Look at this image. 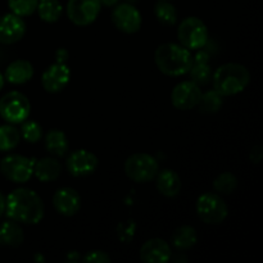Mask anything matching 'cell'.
Wrapping results in <instances>:
<instances>
[{"mask_svg": "<svg viewBox=\"0 0 263 263\" xmlns=\"http://www.w3.org/2000/svg\"><path fill=\"white\" fill-rule=\"evenodd\" d=\"M44 203L31 189H15L5 198L4 213L8 218L26 225H36L44 217Z\"/></svg>", "mask_w": 263, "mask_h": 263, "instance_id": "6da1fadb", "label": "cell"}, {"mask_svg": "<svg viewBox=\"0 0 263 263\" xmlns=\"http://www.w3.org/2000/svg\"><path fill=\"white\" fill-rule=\"evenodd\" d=\"M154 61L159 71L167 76L189 73L193 66V57L189 49L174 43L159 45L154 53Z\"/></svg>", "mask_w": 263, "mask_h": 263, "instance_id": "7a4b0ae2", "label": "cell"}, {"mask_svg": "<svg viewBox=\"0 0 263 263\" xmlns=\"http://www.w3.org/2000/svg\"><path fill=\"white\" fill-rule=\"evenodd\" d=\"M251 73L246 66L239 63H226L218 67L212 74L213 87L222 97L239 94L249 84Z\"/></svg>", "mask_w": 263, "mask_h": 263, "instance_id": "3957f363", "label": "cell"}, {"mask_svg": "<svg viewBox=\"0 0 263 263\" xmlns=\"http://www.w3.org/2000/svg\"><path fill=\"white\" fill-rule=\"evenodd\" d=\"M55 55V62L50 64L41 76V85H43L44 90L51 92V94L61 92L68 85L69 79H71V69L66 64L67 58L69 55L68 51L62 48L57 50Z\"/></svg>", "mask_w": 263, "mask_h": 263, "instance_id": "277c9868", "label": "cell"}, {"mask_svg": "<svg viewBox=\"0 0 263 263\" xmlns=\"http://www.w3.org/2000/svg\"><path fill=\"white\" fill-rule=\"evenodd\" d=\"M159 171L157 159L146 153H135L125 162V172L133 181L144 184L156 179Z\"/></svg>", "mask_w": 263, "mask_h": 263, "instance_id": "5b68a950", "label": "cell"}, {"mask_svg": "<svg viewBox=\"0 0 263 263\" xmlns=\"http://www.w3.org/2000/svg\"><path fill=\"white\" fill-rule=\"evenodd\" d=\"M31 113V103L25 94L9 91L0 99V116L12 125L22 123Z\"/></svg>", "mask_w": 263, "mask_h": 263, "instance_id": "8992f818", "label": "cell"}, {"mask_svg": "<svg viewBox=\"0 0 263 263\" xmlns=\"http://www.w3.org/2000/svg\"><path fill=\"white\" fill-rule=\"evenodd\" d=\"M177 37L181 45L189 50H199L208 41V28L198 17H187L180 23Z\"/></svg>", "mask_w": 263, "mask_h": 263, "instance_id": "52a82bcc", "label": "cell"}, {"mask_svg": "<svg viewBox=\"0 0 263 263\" xmlns=\"http://www.w3.org/2000/svg\"><path fill=\"white\" fill-rule=\"evenodd\" d=\"M197 213L203 222L208 225H218L226 220L229 210L225 200L220 195L207 193L198 198Z\"/></svg>", "mask_w": 263, "mask_h": 263, "instance_id": "ba28073f", "label": "cell"}, {"mask_svg": "<svg viewBox=\"0 0 263 263\" xmlns=\"http://www.w3.org/2000/svg\"><path fill=\"white\" fill-rule=\"evenodd\" d=\"M35 159L27 158L21 154H10L0 162V171L9 181L23 184L27 182L33 175Z\"/></svg>", "mask_w": 263, "mask_h": 263, "instance_id": "9c48e42d", "label": "cell"}, {"mask_svg": "<svg viewBox=\"0 0 263 263\" xmlns=\"http://www.w3.org/2000/svg\"><path fill=\"white\" fill-rule=\"evenodd\" d=\"M99 0H68L67 15L76 26H89L97 20L100 12Z\"/></svg>", "mask_w": 263, "mask_h": 263, "instance_id": "30bf717a", "label": "cell"}, {"mask_svg": "<svg viewBox=\"0 0 263 263\" xmlns=\"http://www.w3.org/2000/svg\"><path fill=\"white\" fill-rule=\"evenodd\" d=\"M112 22L116 28L125 33H135L141 28V14L130 3L116 4L112 12Z\"/></svg>", "mask_w": 263, "mask_h": 263, "instance_id": "8fae6325", "label": "cell"}, {"mask_svg": "<svg viewBox=\"0 0 263 263\" xmlns=\"http://www.w3.org/2000/svg\"><path fill=\"white\" fill-rule=\"evenodd\" d=\"M202 90L199 85L193 81H182L174 87L171 92V102L176 109H193L199 103Z\"/></svg>", "mask_w": 263, "mask_h": 263, "instance_id": "7c38bea8", "label": "cell"}, {"mask_svg": "<svg viewBox=\"0 0 263 263\" xmlns=\"http://www.w3.org/2000/svg\"><path fill=\"white\" fill-rule=\"evenodd\" d=\"M98 161L97 156L86 149H79V151L72 152L67 158V168L69 174L76 177L89 176L97 170Z\"/></svg>", "mask_w": 263, "mask_h": 263, "instance_id": "4fadbf2b", "label": "cell"}, {"mask_svg": "<svg viewBox=\"0 0 263 263\" xmlns=\"http://www.w3.org/2000/svg\"><path fill=\"white\" fill-rule=\"evenodd\" d=\"M26 33V23L22 17L8 13L0 17V43L14 44L20 41Z\"/></svg>", "mask_w": 263, "mask_h": 263, "instance_id": "5bb4252c", "label": "cell"}, {"mask_svg": "<svg viewBox=\"0 0 263 263\" xmlns=\"http://www.w3.org/2000/svg\"><path fill=\"white\" fill-rule=\"evenodd\" d=\"M53 205L58 213L71 217L80 211L81 198L79 193L72 187H61L54 193Z\"/></svg>", "mask_w": 263, "mask_h": 263, "instance_id": "9a60e30c", "label": "cell"}, {"mask_svg": "<svg viewBox=\"0 0 263 263\" xmlns=\"http://www.w3.org/2000/svg\"><path fill=\"white\" fill-rule=\"evenodd\" d=\"M171 258V248L163 239H151L140 248V259L145 263H166Z\"/></svg>", "mask_w": 263, "mask_h": 263, "instance_id": "2e32d148", "label": "cell"}, {"mask_svg": "<svg viewBox=\"0 0 263 263\" xmlns=\"http://www.w3.org/2000/svg\"><path fill=\"white\" fill-rule=\"evenodd\" d=\"M33 76L32 64L25 59H17L12 62L7 67L4 73V80H7L9 84L22 85L25 82L30 81Z\"/></svg>", "mask_w": 263, "mask_h": 263, "instance_id": "e0dca14e", "label": "cell"}, {"mask_svg": "<svg viewBox=\"0 0 263 263\" xmlns=\"http://www.w3.org/2000/svg\"><path fill=\"white\" fill-rule=\"evenodd\" d=\"M156 185L162 195L167 198H174L179 195L181 190V179L172 170H163L157 174Z\"/></svg>", "mask_w": 263, "mask_h": 263, "instance_id": "ac0fdd59", "label": "cell"}, {"mask_svg": "<svg viewBox=\"0 0 263 263\" xmlns=\"http://www.w3.org/2000/svg\"><path fill=\"white\" fill-rule=\"evenodd\" d=\"M62 172V166L55 158L45 157L40 161L35 162L33 174L41 182H51L59 177Z\"/></svg>", "mask_w": 263, "mask_h": 263, "instance_id": "d6986e66", "label": "cell"}, {"mask_svg": "<svg viewBox=\"0 0 263 263\" xmlns=\"http://www.w3.org/2000/svg\"><path fill=\"white\" fill-rule=\"evenodd\" d=\"M23 230L18 222L13 220L0 222V246L18 247L23 243Z\"/></svg>", "mask_w": 263, "mask_h": 263, "instance_id": "ffe728a7", "label": "cell"}, {"mask_svg": "<svg viewBox=\"0 0 263 263\" xmlns=\"http://www.w3.org/2000/svg\"><path fill=\"white\" fill-rule=\"evenodd\" d=\"M45 146L49 153L53 154V156L63 157L68 152V139H67L66 134L63 131L53 128V130H50L46 134Z\"/></svg>", "mask_w": 263, "mask_h": 263, "instance_id": "44dd1931", "label": "cell"}, {"mask_svg": "<svg viewBox=\"0 0 263 263\" xmlns=\"http://www.w3.org/2000/svg\"><path fill=\"white\" fill-rule=\"evenodd\" d=\"M198 241V234L192 226H181L174 231L171 236V243L179 251H187L194 247Z\"/></svg>", "mask_w": 263, "mask_h": 263, "instance_id": "7402d4cb", "label": "cell"}, {"mask_svg": "<svg viewBox=\"0 0 263 263\" xmlns=\"http://www.w3.org/2000/svg\"><path fill=\"white\" fill-rule=\"evenodd\" d=\"M36 10L44 22L54 23L61 18L63 8L58 0H39Z\"/></svg>", "mask_w": 263, "mask_h": 263, "instance_id": "603a6c76", "label": "cell"}, {"mask_svg": "<svg viewBox=\"0 0 263 263\" xmlns=\"http://www.w3.org/2000/svg\"><path fill=\"white\" fill-rule=\"evenodd\" d=\"M222 98V95L218 94L216 90H211V91H207L205 94H202L197 107L199 108L200 112L205 113V115L217 113L223 105Z\"/></svg>", "mask_w": 263, "mask_h": 263, "instance_id": "cb8c5ba5", "label": "cell"}, {"mask_svg": "<svg viewBox=\"0 0 263 263\" xmlns=\"http://www.w3.org/2000/svg\"><path fill=\"white\" fill-rule=\"evenodd\" d=\"M21 133L13 125L0 126V152L13 151L20 144Z\"/></svg>", "mask_w": 263, "mask_h": 263, "instance_id": "d4e9b609", "label": "cell"}, {"mask_svg": "<svg viewBox=\"0 0 263 263\" xmlns=\"http://www.w3.org/2000/svg\"><path fill=\"white\" fill-rule=\"evenodd\" d=\"M154 14L166 26H174L177 22V10L168 0H159L154 7Z\"/></svg>", "mask_w": 263, "mask_h": 263, "instance_id": "484cf974", "label": "cell"}, {"mask_svg": "<svg viewBox=\"0 0 263 263\" xmlns=\"http://www.w3.org/2000/svg\"><path fill=\"white\" fill-rule=\"evenodd\" d=\"M192 81L197 85H207L212 80V69H211L210 62L194 61L193 59V66L189 71Z\"/></svg>", "mask_w": 263, "mask_h": 263, "instance_id": "4316f807", "label": "cell"}, {"mask_svg": "<svg viewBox=\"0 0 263 263\" xmlns=\"http://www.w3.org/2000/svg\"><path fill=\"white\" fill-rule=\"evenodd\" d=\"M213 187L220 194H231L238 187V179L231 172H223L216 177L213 181Z\"/></svg>", "mask_w": 263, "mask_h": 263, "instance_id": "83f0119b", "label": "cell"}, {"mask_svg": "<svg viewBox=\"0 0 263 263\" xmlns=\"http://www.w3.org/2000/svg\"><path fill=\"white\" fill-rule=\"evenodd\" d=\"M37 3L39 0H8V7L14 14L27 17L36 12Z\"/></svg>", "mask_w": 263, "mask_h": 263, "instance_id": "f1b7e54d", "label": "cell"}, {"mask_svg": "<svg viewBox=\"0 0 263 263\" xmlns=\"http://www.w3.org/2000/svg\"><path fill=\"white\" fill-rule=\"evenodd\" d=\"M21 136L28 143H37L43 136V128L36 121H28V118L22 122Z\"/></svg>", "mask_w": 263, "mask_h": 263, "instance_id": "f546056e", "label": "cell"}, {"mask_svg": "<svg viewBox=\"0 0 263 263\" xmlns=\"http://www.w3.org/2000/svg\"><path fill=\"white\" fill-rule=\"evenodd\" d=\"M84 262H94V263H108L110 262V257L103 251H92L85 254L82 258Z\"/></svg>", "mask_w": 263, "mask_h": 263, "instance_id": "4dcf8cb0", "label": "cell"}, {"mask_svg": "<svg viewBox=\"0 0 263 263\" xmlns=\"http://www.w3.org/2000/svg\"><path fill=\"white\" fill-rule=\"evenodd\" d=\"M251 161L253 163H259L262 161V146L257 145L251 152Z\"/></svg>", "mask_w": 263, "mask_h": 263, "instance_id": "1f68e13d", "label": "cell"}, {"mask_svg": "<svg viewBox=\"0 0 263 263\" xmlns=\"http://www.w3.org/2000/svg\"><path fill=\"white\" fill-rule=\"evenodd\" d=\"M4 211H5V197L3 195V193L0 192V218H2V216L4 215Z\"/></svg>", "mask_w": 263, "mask_h": 263, "instance_id": "d6a6232c", "label": "cell"}, {"mask_svg": "<svg viewBox=\"0 0 263 263\" xmlns=\"http://www.w3.org/2000/svg\"><path fill=\"white\" fill-rule=\"evenodd\" d=\"M100 4L105 5V7H115L116 4L120 3V0H99Z\"/></svg>", "mask_w": 263, "mask_h": 263, "instance_id": "836d02e7", "label": "cell"}, {"mask_svg": "<svg viewBox=\"0 0 263 263\" xmlns=\"http://www.w3.org/2000/svg\"><path fill=\"white\" fill-rule=\"evenodd\" d=\"M4 81H5V80H4V76H3L2 72H0V90H2V89H3V86H4Z\"/></svg>", "mask_w": 263, "mask_h": 263, "instance_id": "e575fe53", "label": "cell"}, {"mask_svg": "<svg viewBox=\"0 0 263 263\" xmlns=\"http://www.w3.org/2000/svg\"><path fill=\"white\" fill-rule=\"evenodd\" d=\"M138 0H126V3H130V4H134V3H136Z\"/></svg>", "mask_w": 263, "mask_h": 263, "instance_id": "d590c367", "label": "cell"}]
</instances>
